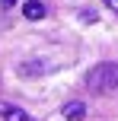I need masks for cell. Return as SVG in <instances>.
Here are the masks:
<instances>
[{"label": "cell", "instance_id": "obj_2", "mask_svg": "<svg viewBox=\"0 0 118 121\" xmlns=\"http://www.w3.org/2000/svg\"><path fill=\"white\" fill-rule=\"evenodd\" d=\"M0 115H3V121H35L32 115H26L22 108H16V105H3V102H0Z\"/></svg>", "mask_w": 118, "mask_h": 121}, {"label": "cell", "instance_id": "obj_4", "mask_svg": "<svg viewBox=\"0 0 118 121\" xmlns=\"http://www.w3.org/2000/svg\"><path fill=\"white\" fill-rule=\"evenodd\" d=\"M22 13H26V19H42V16H45V6L38 3V0H26Z\"/></svg>", "mask_w": 118, "mask_h": 121}, {"label": "cell", "instance_id": "obj_5", "mask_svg": "<svg viewBox=\"0 0 118 121\" xmlns=\"http://www.w3.org/2000/svg\"><path fill=\"white\" fill-rule=\"evenodd\" d=\"M102 3H105L109 10H115V13H118V0H102Z\"/></svg>", "mask_w": 118, "mask_h": 121}, {"label": "cell", "instance_id": "obj_1", "mask_svg": "<svg viewBox=\"0 0 118 121\" xmlns=\"http://www.w3.org/2000/svg\"><path fill=\"white\" fill-rule=\"evenodd\" d=\"M89 89L93 92H115L118 89V64H99L89 73Z\"/></svg>", "mask_w": 118, "mask_h": 121}, {"label": "cell", "instance_id": "obj_6", "mask_svg": "<svg viewBox=\"0 0 118 121\" xmlns=\"http://www.w3.org/2000/svg\"><path fill=\"white\" fill-rule=\"evenodd\" d=\"M13 3H19V0H0V6H13Z\"/></svg>", "mask_w": 118, "mask_h": 121}, {"label": "cell", "instance_id": "obj_3", "mask_svg": "<svg viewBox=\"0 0 118 121\" xmlns=\"http://www.w3.org/2000/svg\"><path fill=\"white\" fill-rule=\"evenodd\" d=\"M83 115H86V105H83V102H67V105H64V118H67V121H80Z\"/></svg>", "mask_w": 118, "mask_h": 121}]
</instances>
